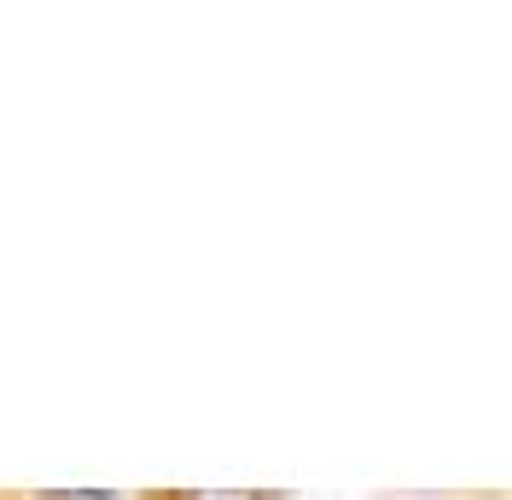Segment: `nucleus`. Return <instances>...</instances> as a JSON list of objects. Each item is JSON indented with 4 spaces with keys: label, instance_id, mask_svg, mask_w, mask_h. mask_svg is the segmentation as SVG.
<instances>
[{
    "label": "nucleus",
    "instance_id": "1",
    "mask_svg": "<svg viewBox=\"0 0 512 500\" xmlns=\"http://www.w3.org/2000/svg\"><path fill=\"white\" fill-rule=\"evenodd\" d=\"M152 500H274V495H262V489H169V495Z\"/></svg>",
    "mask_w": 512,
    "mask_h": 500
}]
</instances>
